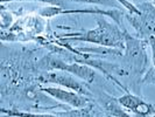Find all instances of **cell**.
<instances>
[{
  "label": "cell",
  "mask_w": 155,
  "mask_h": 117,
  "mask_svg": "<svg viewBox=\"0 0 155 117\" xmlns=\"http://www.w3.org/2000/svg\"><path fill=\"white\" fill-rule=\"evenodd\" d=\"M104 16L96 15V28L72 35H63L61 41H83L99 46L125 49V31L120 29V26L116 21H107Z\"/></svg>",
  "instance_id": "cell-1"
},
{
  "label": "cell",
  "mask_w": 155,
  "mask_h": 117,
  "mask_svg": "<svg viewBox=\"0 0 155 117\" xmlns=\"http://www.w3.org/2000/svg\"><path fill=\"white\" fill-rule=\"evenodd\" d=\"M147 40L132 36L125 31V53L124 64L127 66L130 71L137 75H141L147 68L148 59L146 55Z\"/></svg>",
  "instance_id": "cell-2"
},
{
  "label": "cell",
  "mask_w": 155,
  "mask_h": 117,
  "mask_svg": "<svg viewBox=\"0 0 155 117\" xmlns=\"http://www.w3.org/2000/svg\"><path fill=\"white\" fill-rule=\"evenodd\" d=\"M140 14L127 12L125 16L132 25L138 36L148 40L150 35H155V5L152 2H141L137 5Z\"/></svg>",
  "instance_id": "cell-3"
},
{
  "label": "cell",
  "mask_w": 155,
  "mask_h": 117,
  "mask_svg": "<svg viewBox=\"0 0 155 117\" xmlns=\"http://www.w3.org/2000/svg\"><path fill=\"white\" fill-rule=\"evenodd\" d=\"M38 80L41 83H54L57 86L71 89L78 94L87 96V97L91 96V93L87 89V87L84 83H82L77 78V76L70 74L65 70L54 69L51 71H47L45 74H41L38 77Z\"/></svg>",
  "instance_id": "cell-4"
},
{
  "label": "cell",
  "mask_w": 155,
  "mask_h": 117,
  "mask_svg": "<svg viewBox=\"0 0 155 117\" xmlns=\"http://www.w3.org/2000/svg\"><path fill=\"white\" fill-rule=\"evenodd\" d=\"M39 14L42 18H53L60 14H93V15H105L112 18L113 21H116L119 26H123L121 23V15L123 13L119 11V8H114L111 11L106 9H99V8H92V9H64V8L57 7V6H47V7L40 9Z\"/></svg>",
  "instance_id": "cell-5"
},
{
  "label": "cell",
  "mask_w": 155,
  "mask_h": 117,
  "mask_svg": "<svg viewBox=\"0 0 155 117\" xmlns=\"http://www.w3.org/2000/svg\"><path fill=\"white\" fill-rule=\"evenodd\" d=\"M41 90L47 95L51 96L53 98L57 101L69 104L72 108H83L89 104V100L86 98L87 96H84L82 94H78L71 89L64 88V87H45L41 88Z\"/></svg>",
  "instance_id": "cell-6"
},
{
  "label": "cell",
  "mask_w": 155,
  "mask_h": 117,
  "mask_svg": "<svg viewBox=\"0 0 155 117\" xmlns=\"http://www.w3.org/2000/svg\"><path fill=\"white\" fill-rule=\"evenodd\" d=\"M48 67L50 69H60V70H65L70 74L77 76L78 78H81L82 81H85L87 83H91L94 77H96V71L93 68H91V66L86 64V63H65L64 61L60 60V59H51L48 62Z\"/></svg>",
  "instance_id": "cell-7"
},
{
  "label": "cell",
  "mask_w": 155,
  "mask_h": 117,
  "mask_svg": "<svg viewBox=\"0 0 155 117\" xmlns=\"http://www.w3.org/2000/svg\"><path fill=\"white\" fill-rule=\"evenodd\" d=\"M118 101L127 111L132 112L137 116H155V107L153 104L146 102L145 100H142V97L134 95L130 91H126V94L120 96Z\"/></svg>",
  "instance_id": "cell-8"
},
{
  "label": "cell",
  "mask_w": 155,
  "mask_h": 117,
  "mask_svg": "<svg viewBox=\"0 0 155 117\" xmlns=\"http://www.w3.org/2000/svg\"><path fill=\"white\" fill-rule=\"evenodd\" d=\"M99 102H101V107H103V110L105 111V115H107V116H131V114L126 112L127 110L123 109V105L119 103L118 98H113L109 95L103 94L99 97Z\"/></svg>",
  "instance_id": "cell-9"
},
{
  "label": "cell",
  "mask_w": 155,
  "mask_h": 117,
  "mask_svg": "<svg viewBox=\"0 0 155 117\" xmlns=\"http://www.w3.org/2000/svg\"><path fill=\"white\" fill-rule=\"evenodd\" d=\"M2 115H7V116H26V117H53L55 116V114H33V112H22L20 110H6L4 108L0 109Z\"/></svg>",
  "instance_id": "cell-10"
},
{
  "label": "cell",
  "mask_w": 155,
  "mask_h": 117,
  "mask_svg": "<svg viewBox=\"0 0 155 117\" xmlns=\"http://www.w3.org/2000/svg\"><path fill=\"white\" fill-rule=\"evenodd\" d=\"M72 2H79V4H93V5H103L106 7L119 8L120 2L117 0H70Z\"/></svg>",
  "instance_id": "cell-11"
},
{
  "label": "cell",
  "mask_w": 155,
  "mask_h": 117,
  "mask_svg": "<svg viewBox=\"0 0 155 117\" xmlns=\"http://www.w3.org/2000/svg\"><path fill=\"white\" fill-rule=\"evenodd\" d=\"M12 21H13V15L9 12H6L4 7H1V28L2 29L9 28Z\"/></svg>",
  "instance_id": "cell-12"
},
{
  "label": "cell",
  "mask_w": 155,
  "mask_h": 117,
  "mask_svg": "<svg viewBox=\"0 0 155 117\" xmlns=\"http://www.w3.org/2000/svg\"><path fill=\"white\" fill-rule=\"evenodd\" d=\"M118 2H120V5L125 7L128 12H131V13H135V14H140V11L139 8L137 7V5H133L131 1H128V0H117Z\"/></svg>",
  "instance_id": "cell-13"
},
{
  "label": "cell",
  "mask_w": 155,
  "mask_h": 117,
  "mask_svg": "<svg viewBox=\"0 0 155 117\" xmlns=\"http://www.w3.org/2000/svg\"><path fill=\"white\" fill-rule=\"evenodd\" d=\"M1 4L5 2H12V1H41V2H47V4H53V5H62L61 0H0Z\"/></svg>",
  "instance_id": "cell-14"
},
{
  "label": "cell",
  "mask_w": 155,
  "mask_h": 117,
  "mask_svg": "<svg viewBox=\"0 0 155 117\" xmlns=\"http://www.w3.org/2000/svg\"><path fill=\"white\" fill-rule=\"evenodd\" d=\"M148 45L150 46V50H152V62L155 61V35H150L148 38Z\"/></svg>",
  "instance_id": "cell-15"
},
{
  "label": "cell",
  "mask_w": 155,
  "mask_h": 117,
  "mask_svg": "<svg viewBox=\"0 0 155 117\" xmlns=\"http://www.w3.org/2000/svg\"><path fill=\"white\" fill-rule=\"evenodd\" d=\"M150 2H152V4H154V5H155V0H150Z\"/></svg>",
  "instance_id": "cell-16"
}]
</instances>
